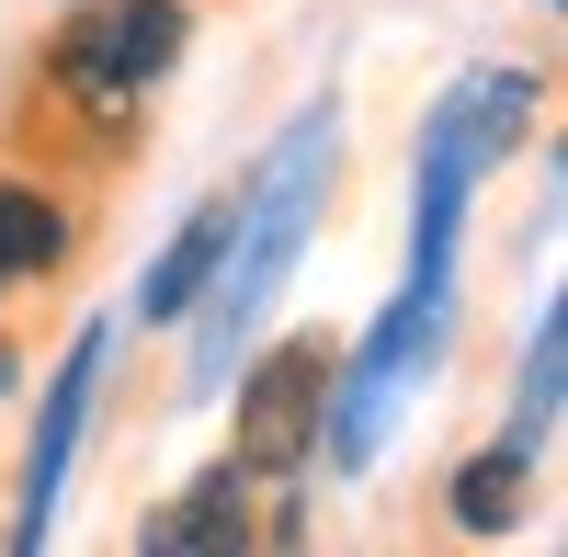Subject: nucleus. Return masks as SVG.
Segmentation results:
<instances>
[{
  "label": "nucleus",
  "mask_w": 568,
  "mask_h": 557,
  "mask_svg": "<svg viewBox=\"0 0 568 557\" xmlns=\"http://www.w3.org/2000/svg\"><path fill=\"white\" fill-rule=\"evenodd\" d=\"M455 91H466V149H478L489 182L546 136V103H557L546 58H478V69H455Z\"/></svg>",
  "instance_id": "1a4fd4ad"
},
{
  "label": "nucleus",
  "mask_w": 568,
  "mask_h": 557,
  "mask_svg": "<svg viewBox=\"0 0 568 557\" xmlns=\"http://www.w3.org/2000/svg\"><path fill=\"white\" fill-rule=\"evenodd\" d=\"M342 171H353V136H342V91H318V103H296L284 114V136L240 171V240H227V262H216V285L194 296V318H182V409H205L216 387H227V364H240L262 331H273V307H284V285L307 273V251H318V227L342 216Z\"/></svg>",
  "instance_id": "f03ea898"
},
{
  "label": "nucleus",
  "mask_w": 568,
  "mask_h": 557,
  "mask_svg": "<svg viewBox=\"0 0 568 557\" xmlns=\"http://www.w3.org/2000/svg\"><path fill=\"white\" fill-rule=\"evenodd\" d=\"M227 240H240V182H216V194H205V205H194V216H182L171 240L149 251V273H136V296H125V318H136V331H149V342H171L182 318H194V296L216 285V262H227Z\"/></svg>",
  "instance_id": "0eeeda50"
},
{
  "label": "nucleus",
  "mask_w": 568,
  "mask_h": 557,
  "mask_svg": "<svg viewBox=\"0 0 568 557\" xmlns=\"http://www.w3.org/2000/svg\"><path fill=\"white\" fill-rule=\"evenodd\" d=\"M103 376H114V318H80L58 376L34 387V433H23V467H12V513H0V546L34 557L58 535V500L80 478V444H91V409H103Z\"/></svg>",
  "instance_id": "20e7f679"
},
{
  "label": "nucleus",
  "mask_w": 568,
  "mask_h": 557,
  "mask_svg": "<svg viewBox=\"0 0 568 557\" xmlns=\"http://www.w3.org/2000/svg\"><path fill=\"white\" fill-rule=\"evenodd\" d=\"M23 376H34V353H23V342H12V331H0V398H12V387H23Z\"/></svg>",
  "instance_id": "9b49d317"
},
{
  "label": "nucleus",
  "mask_w": 568,
  "mask_h": 557,
  "mask_svg": "<svg viewBox=\"0 0 568 557\" xmlns=\"http://www.w3.org/2000/svg\"><path fill=\"white\" fill-rule=\"evenodd\" d=\"M205 34V0H45V34L0 103V149L103 194L149 160L160 91Z\"/></svg>",
  "instance_id": "f257e3e1"
},
{
  "label": "nucleus",
  "mask_w": 568,
  "mask_h": 557,
  "mask_svg": "<svg viewBox=\"0 0 568 557\" xmlns=\"http://www.w3.org/2000/svg\"><path fill=\"white\" fill-rule=\"evenodd\" d=\"M0 307H12V285H0Z\"/></svg>",
  "instance_id": "ddd939ff"
},
{
  "label": "nucleus",
  "mask_w": 568,
  "mask_h": 557,
  "mask_svg": "<svg viewBox=\"0 0 568 557\" xmlns=\"http://www.w3.org/2000/svg\"><path fill=\"white\" fill-rule=\"evenodd\" d=\"M535 12H568V0H535Z\"/></svg>",
  "instance_id": "f8f14e48"
},
{
  "label": "nucleus",
  "mask_w": 568,
  "mask_h": 557,
  "mask_svg": "<svg viewBox=\"0 0 568 557\" xmlns=\"http://www.w3.org/2000/svg\"><path fill=\"white\" fill-rule=\"evenodd\" d=\"M329 364H342V331H273V342H251L240 364H227V387H216L227 444H216V455H227L251 489H273V478H318Z\"/></svg>",
  "instance_id": "7ed1b4c3"
},
{
  "label": "nucleus",
  "mask_w": 568,
  "mask_h": 557,
  "mask_svg": "<svg viewBox=\"0 0 568 557\" xmlns=\"http://www.w3.org/2000/svg\"><path fill=\"white\" fill-rule=\"evenodd\" d=\"M557 422H568V296H535V318H524V353H511L500 433L546 455V444H557Z\"/></svg>",
  "instance_id": "9d476101"
},
{
  "label": "nucleus",
  "mask_w": 568,
  "mask_h": 557,
  "mask_svg": "<svg viewBox=\"0 0 568 557\" xmlns=\"http://www.w3.org/2000/svg\"><path fill=\"white\" fill-rule=\"evenodd\" d=\"M251 524H262V489L227 455H205L194 478H171L136 513V557H251Z\"/></svg>",
  "instance_id": "423d86ee"
},
{
  "label": "nucleus",
  "mask_w": 568,
  "mask_h": 557,
  "mask_svg": "<svg viewBox=\"0 0 568 557\" xmlns=\"http://www.w3.org/2000/svg\"><path fill=\"white\" fill-rule=\"evenodd\" d=\"M535 478H546V455L511 444V433H489V444H466L455 467H444L433 513H444V535H466V546H511V535L535 524Z\"/></svg>",
  "instance_id": "6e6552de"
},
{
  "label": "nucleus",
  "mask_w": 568,
  "mask_h": 557,
  "mask_svg": "<svg viewBox=\"0 0 568 557\" xmlns=\"http://www.w3.org/2000/svg\"><path fill=\"white\" fill-rule=\"evenodd\" d=\"M80 251H91V194L0 149V285L12 296L23 285H69Z\"/></svg>",
  "instance_id": "39448f33"
}]
</instances>
